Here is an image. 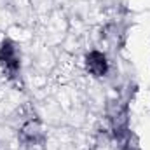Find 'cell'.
<instances>
[{"mask_svg": "<svg viewBox=\"0 0 150 150\" xmlns=\"http://www.w3.org/2000/svg\"><path fill=\"white\" fill-rule=\"evenodd\" d=\"M0 67L7 77H16L21 68V56L18 52L16 44L11 38H5L0 44Z\"/></svg>", "mask_w": 150, "mask_h": 150, "instance_id": "cell-1", "label": "cell"}, {"mask_svg": "<svg viewBox=\"0 0 150 150\" xmlns=\"http://www.w3.org/2000/svg\"><path fill=\"white\" fill-rule=\"evenodd\" d=\"M84 65H86V70L87 74L93 75V77H105L110 70V65H108V59L107 56L101 52V51H91L86 54V59H84Z\"/></svg>", "mask_w": 150, "mask_h": 150, "instance_id": "cell-2", "label": "cell"}, {"mask_svg": "<svg viewBox=\"0 0 150 150\" xmlns=\"http://www.w3.org/2000/svg\"><path fill=\"white\" fill-rule=\"evenodd\" d=\"M19 140L26 145H37L40 142H44V133H42V126L37 119H30L26 120L21 129H19Z\"/></svg>", "mask_w": 150, "mask_h": 150, "instance_id": "cell-3", "label": "cell"}]
</instances>
